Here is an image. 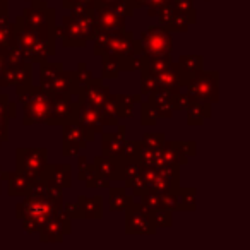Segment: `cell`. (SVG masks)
<instances>
[{"label":"cell","mask_w":250,"mask_h":250,"mask_svg":"<svg viewBox=\"0 0 250 250\" xmlns=\"http://www.w3.org/2000/svg\"><path fill=\"white\" fill-rule=\"evenodd\" d=\"M101 216H103V199H101V195H94V197L81 195L77 199V218L101 219Z\"/></svg>","instance_id":"obj_23"},{"label":"cell","mask_w":250,"mask_h":250,"mask_svg":"<svg viewBox=\"0 0 250 250\" xmlns=\"http://www.w3.org/2000/svg\"><path fill=\"white\" fill-rule=\"evenodd\" d=\"M67 208V211H69V214L72 216V219L77 218V202H74V204H63Z\"/></svg>","instance_id":"obj_48"},{"label":"cell","mask_w":250,"mask_h":250,"mask_svg":"<svg viewBox=\"0 0 250 250\" xmlns=\"http://www.w3.org/2000/svg\"><path fill=\"white\" fill-rule=\"evenodd\" d=\"M156 79H154V74L147 72V70H141V93L144 96H149L153 91H156Z\"/></svg>","instance_id":"obj_40"},{"label":"cell","mask_w":250,"mask_h":250,"mask_svg":"<svg viewBox=\"0 0 250 250\" xmlns=\"http://www.w3.org/2000/svg\"><path fill=\"white\" fill-rule=\"evenodd\" d=\"M141 202H143L146 208H149L151 211H156V209L163 208V199H161V194L151 190V188H147V190L141 195Z\"/></svg>","instance_id":"obj_39"},{"label":"cell","mask_w":250,"mask_h":250,"mask_svg":"<svg viewBox=\"0 0 250 250\" xmlns=\"http://www.w3.org/2000/svg\"><path fill=\"white\" fill-rule=\"evenodd\" d=\"M110 195H108V204H110L111 212L125 211L130 204L134 202V195L127 194V188L118 187V188H108Z\"/></svg>","instance_id":"obj_27"},{"label":"cell","mask_w":250,"mask_h":250,"mask_svg":"<svg viewBox=\"0 0 250 250\" xmlns=\"http://www.w3.org/2000/svg\"><path fill=\"white\" fill-rule=\"evenodd\" d=\"M50 93L57 94H69L72 91V70H60L55 77H53L52 84L48 87Z\"/></svg>","instance_id":"obj_31"},{"label":"cell","mask_w":250,"mask_h":250,"mask_svg":"<svg viewBox=\"0 0 250 250\" xmlns=\"http://www.w3.org/2000/svg\"><path fill=\"white\" fill-rule=\"evenodd\" d=\"M18 100L24 106V125L31 124H46L48 125L52 115L53 93L45 91L40 86H24L16 89Z\"/></svg>","instance_id":"obj_4"},{"label":"cell","mask_w":250,"mask_h":250,"mask_svg":"<svg viewBox=\"0 0 250 250\" xmlns=\"http://www.w3.org/2000/svg\"><path fill=\"white\" fill-rule=\"evenodd\" d=\"M177 211H195V188L177 187Z\"/></svg>","instance_id":"obj_33"},{"label":"cell","mask_w":250,"mask_h":250,"mask_svg":"<svg viewBox=\"0 0 250 250\" xmlns=\"http://www.w3.org/2000/svg\"><path fill=\"white\" fill-rule=\"evenodd\" d=\"M70 14L63 16L57 26V36L65 48H83L94 36V7L76 4L69 9Z\"/></svg>","instance_id":"obj_2"},{"label":"cell","mask_w":250,"mask_h":250,"mask_svg":"<svg viewBox=\"0 0 250 250\" xmlns=\"http://www.w3.org/2000/svg\"><path fill=\"white\" fill-rule=\"evenodd\" d=\"M5 57H7V50H2L0 48V77H2V72L5 69ZM2 89V87H0Z\"/></svg>","instance_id":"obj_47"},{"label":"cell","mask_w":250,"mask_h":250,"mask_svg":"<svg viewBox=\"0 0 250 250\" xmlns=\"http://www.w3.org/2000/svg\"><path fill=\"white\" fill-rule=\"evenodd\" d=\"M115 104H117V117L118 118H130L134 115V104L141 100V94H113Z\"/></svg>","instance_id":"obj_29"},{"label":"cell","mask_w":250,"mask_h":250,"mask_svg":"<svg viewBox=\"0 0 250 250\" xmlns=\"http://www.w3.org/2000/svg\"><path fill=\"white\" fill-rule=\"evenodd\" d=\"M63 199H52L45 190V182L33 180L28 192L24 194V201L16 206V216L22 219L26 233H38L45 221L62 208Z\"/></svg>","instance_id":"obj_1"},{"label":"cell","mask_w":250,"mask_h":250,"mask_svg":"<svg viewBox=\"0 0 250 250\" xmlns=\"http://www.w3.org/2000/svg\"><path fill=\"white\" fill-rule=\"evenodd\" d=\"M94 28L100 33L115 35V33L125 31V18L106 5H94ZM94 31V33H96Z\"/></svg>","instance_id":"obj_13"},{"label":"cell","mask_w":250,"mask_h":250,"mask_svg":"<svg viewBox=\"0 0 250 250\" xmlns=\"http://www.w3.org/2000/svg\"><path fill=\"white\" fill-rule=\"evenodd\" d=\"M197 146L195 143H180V141H165L161 146V167H182L188 161V158L195 156Z\"/></svg>","instance_id":"obj_12"},{"label":"cell","mask_w":250,"mask_h":250,"mask_svg":"<svg viewBox=\"0 0 250 250\" xmlns=\"http://www.w3.org/2000/svg\"><path fill=\"white\" fill-rule=\"evenodd\" d=\"M2 171L4 170H2V167H0V194H2Z\"/></svg>","instance_id":"obj_51"},{"label":"cell","mask_w":250,"mask_h":250,"mask_svg":"<svg viewBox=\"0 0 250 250\" xmlns=\"http://www.w3.org/2000/svg\"><path fill=\"white\" fill-rule=\"evenodd\" d=\"M168 2H171V0H147L146 7H147V12H149L151 18H156L160 7H161V5H165V4H168Z\"/></svg>","instance_id":"obj_46"},{"label":"cell","mask_w":250,"mask_h":250,"mask_svg":"<svg viewBox=\"0 0 250 250\" xmlns=\"http://www.w3.org/2000/svg\"><path fill=\"white\" fill-rule=\"evenodd\" d=\"M77 124H79L84 132H86L87 143L94 141V136L103 132V127H104L103 122H101L100 108L93 106V104L86 103V101H81V104H79Z\"/></svg>","instance_id":"obj_14"},{"label":"cell","mask_w":250,"mask_h":250,"mask_svg":"<svg viewBox=\"0 0 250 250\" xmlns=\"http://www.w3.org/2000/svg\"><path fill=\"white\" fill-rule=\"evenodd\" d=\"M18 46V38H16V26L9 19V16H0V48L11 50Z\"/></svg>","instance_id":"obj_26"},{"label":"cell","mask_w":250,"mask_h":250,"mask_svg":"<svg viewBox=\"0 0 250 250\" xmlns=\"http://www.w3.org/2000/svg\"><path fill=\"white\" fill-rule=\"evenodd\" d=\"M125 187L130 188V190L134 192V195H143L144 192L147 190V184H146V178H144L143 171L134 175V177L129 178V180H125Z\"/></svg>","instance_id":"obj_38"},{"label":"cell","mask_w":250,"mask_h":250,"mask_svg":"<svg viewBox=\"0 0 250 250\" xmlns=\"http://www.w3.org/2000/svg\"><path fill=\"white\" fill-rule=\"evenodd\" d=\"M93 165L96 167L98 173L106 177L108 180H120L122 171V156H108V154H98L94 156Z\"/></svg>","instance_id":"obj_21"},{"label":"cell","mask_w":250,"mask_h":250,"mask_svg":"<svg viewBox=\"0 0 250 250\" xmlns=\"http://www.w3.org/2000/svg\"><path fill=\"white\" fill-rule=\"evenodd\" d=\"M111 9H113L117 14H120L122 18H125V19L130 18V16L134 14V11H136V9H134V5L130 4V0H117V2L111 5Z\"/></svg>","instance_id":"obj_44"},{"label":"cell","mask_w":250,"mask_h":250,"mask_svg":"<svg viewBox=\"0 0 250 250\" xmlns=\"http://www.w3.org/2000/svg\"><path fill=\"white\" fill-rule=\"evenodd\" d=\"M158 226L153 219V211L141 202L125 209V233L127 235H154Z\"/></svg>","instance_id":"obj_10"},{"label":"cell","mask_w":250,"mask_h":250,"mask_svg":"<svg viewBox=\"0 0 250 250\" xmlns=\"http://www.w3.org/2000/svg\"><path fill=\"white\" fill-rule=\"evenodd\" d=\"M165 143V134L163 132H147L143 136L141 146L143 147H161Z\"/></svg>","instance_id":"obj_41"},{"label":"cell","mask_w":250,"mask_h":250,"mask_svg":"<svg viewBox=\"0 0 250 250\" xmlns=\"http://www.w3.org/2000/svg\"><path fill=\"white\" fill-rule=\"evenodd\" d=\"M14 26L16 38H18V48L24 60H29L33 63H42L46 62L50 57L55 55L57 36L43 35V33L28 28L21 16L14 22Z\"/></svg>","instance_id":"obj_3"},{"label":"cell","mask_w":250,"mask_h":250,"mask_svg":"<svg viewBox=\"0 0 250 250\" xmlns=\"http://www.w3.org/2000/svg\"><path fill=\"white\" fill-rule=\"evenodd\" d=\"M218 70H211V72H204V70H197V72L190 74L187 79H184L185 91L194 98L195 101H202V103H216L219 100V86H218Z\"/></svg>","instance_id":"obj_8"},{"label":"cell","mask_w":250,"mask_h":250,"mask_svg":"<svg viewBox=\"0 0 250 250\" xmlns=\"http://www.w3.org/2000/svg\"><path fill=\"white\" fill-rule=\"evenodd\" d=\"M141 122H143L144 125H154L158 122L156 111H154L153 104H151L147 100L143 101V113H141Z\"/></svg>","instance_id":"obj_43"},{"label":"cell","mask_w":250,"mask_h":250,"mask_svg":"<svg viewBox=\"0 0 250 250\" xmlns=\"http://www.w3.org/2000/svg\"><path fill=\"white\" fill-rule=\"evenodd\" d=\"M55 9L48 7V2L43 0H33L31 7H26L22 11L21 18L28 28L35 29L43 35L57 36V19Z\"/></svg>","instance_id":"obj_9"},{"label":"cell","mask_w":250,"mask_h":250,"mask_svg":"<svg viewBox=\"0 0 250 250\" xmlns=\"http://www.w3.org/2000/svg\"><path fill=\"white\" fill-rule=\"evenodd\" d=\"M101 53H108L118 63L120 70H139L144 59V55H136L134 33L127 31V29L108 36Z\"/></svg>","instance_id":"obj_5"},{"label":"cell","mask_w":250,"mask_h":250,"mask_svg":"<svg viewBox=\"0 0 250 250\" xmlns=\"http://www.w3.org/2000/svg\"><path fill=\"white\" fill-rule=\"evenodd\" d=\"M77 177L79 180L86 182L87 188H96L98 187V180H100V173H98L96 167L93 163L87 161L86 156H79L77 158Z\"/></svg>","instance_id":"obj_25"},{"label":"cell","mask_w":250,"mask_h":250,"mask_svg":"<svg viewBox=\"0 0 250 250\" xmlns=\"http://www.w3.org/2000/svg\"><path fill=\"white\" fill-rule=\"evenodd\" d=\"M136 55H171L173 52V38L163 26H151L141 35L139 40H134Z\"/></svg>","instance_id":"obj_7"},{"label":"cell","mask_w":250,"mask_h":250,"mask_svg":"<svg viewBox=\"0 0 250 250\" xmlns=\"http://www.w3.org/2000/svg\"><path fill=\"white\" fill-rule=\"evenodd\" d=\"M154 79H156L158 89H168L171 93H178L182 91V76L178 65L175 62H171L167 69H163L161 72L154 74Z\"/></svg>","instance_id":"obj_20"},{"label":"cell","mask_w":250,"mask_h":250,"mask_svg":"<svg viewBox=\"0 0 250 250\" xmlns=\"http://www.w3.org/2000/svg\"><path fill=\"white\" fill-rule=\"evenodd\" d=\"M2 180L7 182V194L11 197H18V195H24L28 192L29 185L33 184L35 178L16 170V171H2Z\"/></svg>","instance_id":"obj_22"},{"label":"cell","mask_w":250,"mask_h":250,"mask_svg":"<svg viewBox=\"0 0 250 250\" xmlns=\"http://www.w3.org/2000/svg\"><path fill=\"white\" fill-rule=\"evenodd\" d=\"M101 59V79H117L120 67L108 53H100Z\"/></svg>","instance_id":"obj_36"},{"label":"cell","mask_w":250,"mask_h":250,"mask_svg":"<svg viewBox=\"0 0 250 250\" xmlns=\"http://www.w3.org/2000/svg\"><path fill=\"white\" fill-rule=\"evenodd\" d=\"M72 93H76L77 96L81 98V101H86V103L93 104V106L101 108V106H103L104 98H106L108 94L111 93V91L108 89V87L103 86V81L96 79V77H94V79L91 81V83L87 84V86L84 87V89L72 91Z\"/></svg>","instance_id":"obj_19"},{"label":"cell","mask_w":250,"mask_h":250,"mask_svg":"<svg viewBox=\"0 0 250 250\" xmlns=\"http://www.w3.org/2000/svg\"><path fill=\"white\" fill-rule=\"evenodd\" d=\"M63 69L62 62H42V67H40V87H43L45 91H48L50 84H52L53 77Z\"/></svg>","instance_id":"obj_32"},{"label":"cell","mask_w":250,"mask_h":250,"mask_svg":"<svg viewBox=\"0 0 250 250\" xmlns=\"http://www.w3.org/2000/svg\"><path fill=\"white\" fill-rule=\"evenodd\" d=\"M118 129L113 132H101V154L108 156H122L125 146V127L117 125Z\"/></svg>","instance_id":"obj_18"},{"label":"cell","mask_w":250,"mask_h":250,"mask_svg":"<svg viewBox=\"0 0 250 250\" xmlns=\"http://www.w3.org/2000/svg\"><path fill=\"white\" fill-rule=\"evenodd\" d=\"M146 2H147V0H130V4L134 5V9L146 7Z\"/></svg>","instance_id":"obj_49"},{"label":"cell","mask_w":250,"mask_h":250,"mask_svg":"<svg viewBox=\"0 0 250 250\" xmlns=\"http://www.w3.org/2000/svg\"><path fill=\"white\" fill-rule=\"evenodd\" d=\"M187 124L188 125H202L206 118H211V103L202 101H192L187 110Z\"/></svg>","instance_id":"obj_28"},{"label":"cell","mask_w":250,"mask_h":250,"mask_svg":"<svg viewBox=\"0 0 250 250\" xmlns=\"http://www.w3.org/2000/svg\"><path fill=\"white\" fill-rule=\"evenodd\" d=\"M153 219L156 223L158 228H170L171 226V211L167 208H161V209H156L153 211Z\"/></svg>","instance_id":"obj_42"},{"label":"cell","mask_w":250,"mask_h":250,"mask_svg":"<svg viewBox=\"0 0 250 250\" xmlns=\"http://www.w3.org/2000/svg\"><path fill=\"white\" fill-rule=\"evenodd\" d=\"M16 117V104L9 101V96L0 91V146L9 137V120Z\"/></svg>","instance_id":"obj_24"},{"label":"cell","mask_w":250,"mask_h":250,"mask_svg":"<svg viewBox=\"0 0 250 250\" xmlns=\"http://www.w3.org/2000/svg\"><path fill=\"white\" fill-rule=\"evenodd\" d=\"M93 79L94 77H93V74H91V70L87 69L84 63H79L77 70H74L72 72V91L84 89V87H86Z\"/></svg>","instance_id":"obj_34"},{"label":"cell","mask_w":250,"mask_h":250,"mask_svg":"<svg viewBox=\"0 0 250 250\" xmlns=\"http://www.w3.org/2000/svg\"><path fill=\"white\" fill-rule=\"evenodd\" d=\"M147 101L153 104L158 118H170L178 110L177 106V93L168 89H156L147 96Z\"/></svg>","instance_id":"obj_16"},{"label":"cell","mask_w":250,"mask_h":250,"mask_svg":"<svg viewBox=\"0 0 250 250\" xmlns=\"http://www.w3.org/2000/svg\"><path fill=\"white\" fill-rule=\"evenodd\" d=\"M76 4H77V0H62V7L67 9V11H69V9L72 7V5H76Z\"/></svg>","instance_id":"obj_50"},{"label":"cell","mask_w":250,"mask_h":250,"mask_svg":"<svg viewBox=\"0 0 250 250\" xmlns=\"http://www.w3.org/2000/svg\"><path fill=\"white\" fill-rule=\"evenodd\" d=\"M69 233H70V223L62 221V219L53 212V214L45 221V225L40 228L38 235L43 243L45 242L55 243V242H62L63 236L69 235Z\"/></svg>","instance_id":"obj_17"},{"label":"cell","mask_w":250,"mask_h":250,"mask_svg":"<svg viewBox=\"0 0 250 250\" xmlns=\"http://www.w3.org/2000/svg\"><path fill=\"white\" fill-rule=\"evenodd\" d=\"M16 170L35 180L52 177V165H48V151L45 147H21L16 151Z\"/></svg>","instance_id":"obj_6"},{"label":"cell","mask_w":250,"mask_h":250,"mask_svg":"<svg viewBox=\"0 0 250 250\" xmlns=\"http://www.w3.org/2000/svg\"><path fill=\"white\" fill-rule=\"evenodd\" d=\"M177 65H178V70H180L182 83H184V79H187L190 74H194L202 69L204 59H202L201 55H184V57H180ZM182 86H184V84H182Z\"/></svg>","instance_id":"obj_30"},{"label":"cell","mask_w":250,"mask_h":250,"mask_svg":"<svg viewBox=\"0 0 250 250\" xmlns=\"http://www.w3.org/2000/svg\"><path fill=\"white\" fill-rule=\"evenodd\" d=\"M26 2H33V0H26Z\"/></svg>","instance_id":"obj_52"},{"label":"cell","mask_w":250,"mask_h":250,"mask_svg":"<svg viewBox=\"0 0 250 250\" xmlns=\"http://www.w3.org/2000/svg\"><path fill=\"white\" fill-rule=\"evenodd\" d=\"M139 151H141V141H125L124 146V158H139Z\"/></svg>","instance_id":"obj_45"},{"label":"cell","mask_w":250,"mask_h":250,"mask_svg":"<svg viewBox=\"0 0 250 250\" xmlns=\"http://www.w3.org/2000/svg\"><path fill=\"white\" fill-rule=\"evenodd\" d=\"M70 165L69 163H62V165H52V178L60 185L62 188H69L70 187Z\"/></svg>","instance_id":"obj_35"},{"label":"cell","mask_w":250,"mask_h":250,"mask_svg":"<svg viewBox=\"0 0 250 250\" xmlns=\"http://www.w3.org/2000/svg\"><path fill=\"white\" fill-rule=\"evenodd\" d=\"M63 127V137H62V154L63 156H76L83 149H86L87 139L86 132L83 130L77 122L65 124Z\"/></svg>","instance_id":"obj_15"},{"label":"cell","mask_w":250,"mask_h":250,"mask_svg":"<svg viewBox=\"0 0 250 250\" xmlns=\"http://www.w3.org/2000/svg\"><path fill=\"white\" fill-rule=\"evenodd\" d=\"M29 84H33V62L24 59L5 62V69L0 77V87L14 86L18 89Z\"/></svg>","instance_id":"obj_11"},{"label":"cell","mask_w":250,"mask_h":250,"mask_svg":"<svg viewBox=\"0 0 250 250\" xmlns=\"http://www.w3.org/2000/svg\"><path fill=\"white\" fill-rule=\"evenodd\" d=\"M171 4L175 5V9H177L180 14H184L185 18L188 19L190 26L197 21V12H195V7H194L195 0H171Z\"/></svg>","instance_id":"obj_37"}]
</instances>
